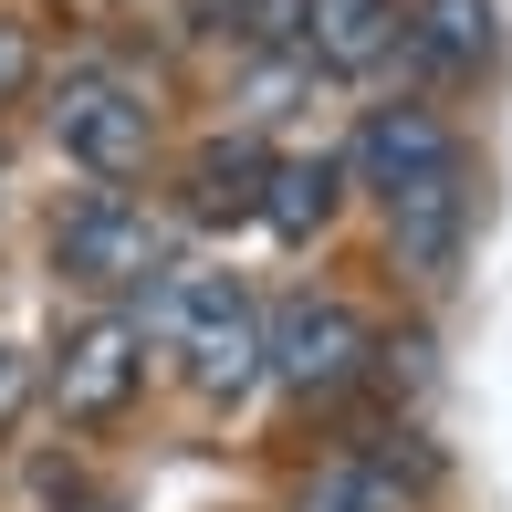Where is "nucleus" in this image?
Listing matches in <instances>:
<instances>
[{"instance_id":"9b49d317","label":"nucleus","mask_w":512,"mask_h":512,"mask_svg":"<svg viewBox=\"0 0 512 512\" xmlns=\"http://www.w3.org/2000/svg\"><path fill=\"white\" fill-rule=\"evenodd\" d=\"M293 512H418V492L398 481V460L345 450V460H324L304 492H293Z\"/></svg>"},{"instance_id":"423d86ee","label":"nucleus","mask_w":512,"mask_h":512,"mask_svg":"<svg viewBox=\"0 0 512 512\" xmlns=\"http://www.w3.org/2000/svg\"><path fill=\"white\" fill-rule=\"evenodd\" d=\"M439 168H460L450 115H429V105H366L356 147H345V178H356V189L398 199V189H418V178H439Z\"/></svg>"},{"instance_id":"f03ea898","label":"nucleus","mask_w":512,"mask_h":512,"mask_svg":"<svg viewBox=\"0 0 512 512\" xmlns=\"http://www.w3.org/2000/svg\"><path fill=\"white\" fill-rule=\"evenodd\" d=\"M366 366H377V335L345 293H293L262 314V377H283L293 398H345Z\"/></svg>"},{"instance_id":"0eeeda50","label":"nucleus","mask_w":512,"mask_h":512,"mask_svg":"<svg viewBox=\"0 0 512 512\" xmlns=\"http://www.w3.org/2000/svg\"><path fill=\"white\" fill-rule=\"evenodd\" d=\"M460 230H471V168H439V178H418V189L387 199V241H398V262L418 283H439V272L460 262Z\"/></svg>"},{"instance_id":"f8f14e48","label":"nucleus","mask_w":512,"mask_h":512,"mask_svg":"<svg viewBox=\"0 0 512 512\" xmlns=\"http://www.w3.org/2000/svg\"><path fill=\"white\" fill-rule=\"evenodd\" d=\"M262 199V147L251 136H209L189 157V220H251Z\"/></svg>"},{"instance_id":"4468645a","label":"nucleus","mask_w":512,"mask_h":512,"mask_svg":"<svg viewBox=\"0 0 512 512\" xmlns=\"http://www.w3.org/2000/svg\"><path fill=\"white\" fill-rule=\"evenodd\" d=\"M32 398H42V366L21 356V345H0V439L21 429V408H32Z\"/></svg>"},{"instance_id":"7ed1b4c3","label":"nucleus","mask_w":512,"mask_h":512,"mask_svg":"<svg viewBox=\"0 0 512 512\" xmlns=\"http://www.w3.org/2000/svg\"><path fill=\"white\" fill-rule=\"evenodd\" d=\"M53 272H63V283H84V293H136V283H157V272H168V220H157L147 199L95 189V199L63 209Z\"/></svg>"},{"instance_id":"6e6552de","label":"nucleus","mask_w":512,"mask_h":512,"mask_svg":"<svg viewBox=\"0 0 512 512\" xmlns=\"http://www.w3.org/2000/svg\"><path fill=\"white\" fill-rule=\"evenodd\" d=\"M345 199V157L314 147V157H262V199H251V220L272 230V241H314L324 220H335Z\"/></svg>"},{"instance_id":"39448f33","label":"nucleus","mask_w":512,"mask_h":512,"mask_svg":"<svg viewBox=\"0 0 512 512\" xmlns=\"http://www.w3.org/2000/svg\"><path fill=\"white\" fill-rule=\"evenodd\" d=\"M136 377H147V335H136L126 314H84L74 335L53 345V408L74 418V429H105V418H126Z\"/></svg>"},{"instance_id":"9d476101","label":"nucleus","mask_w":512,"mask_h":512,"mask_svg":"<svg viewBox=\"0 0 512 512\" xmlns=\"http://www.w3.org/2000/svg\"><path fill=\"white\" fill-rule=\"evenodd\" d=\"M398 42V0H304V53L324 74H366Z\"/></svg>"},{"instance_id":"f257e3e1","label":"nucleus","mask_w":512,"mask_h":512,"mask_svg":"<svg viewBox=\"0 0 512 512\" xmlns=\"http://www.w3.org/2000/svg\"><path fill=\"white\" fill-rule=\"evenodd\" d=\"M168 345H178V377L199 398H251L262 387V304H251L230 272H199V283H168Z\"/></svg>"},{"instance_id":"20e7f679","label":"nucleus","mask_w":512,"mask_h":512,"mask_svg":"<svg viewBox=\"0 0 512 512\" xmlns=\"http://www.w3.org/2000/svg\"><path fill=\"white\" fill-rule=\"evenodd\" d=\"M53 147L74 157V168H95V178H136L147 147H157V105L136 95L126 74L84 63V74H63V95H53Z\"/></svg>"},{"instance_id":"ddd939ff","label":"nucleus","mask_w":512,"mask_h":512,"mask_svg":"<svg viewBox=\"0 0 512 512\" xmlns=\"http://www.w3.org/2000/svg\"><path fill=\"white\" fill-rule=\"evenodd\" d=\"M32 84H42V42H32V21L0 11V105H21Z\"/></svg>"},{"instance_id":"1a4fd4ad","label":"nucleus","mask_w":512,"mask_h":512,"mask_svg":"<svg viewBox=\"0 0 512 512\" xmlns=\"http://www.w3.org/2000/svg\"><path fill=\"white\" fill-rule=\"evenodd\" d=\"M398 32H408V53L429 63L439 84L481 74V63L502 53V11H492V0H418V11L398 21Z\"/></svg>"}]
</instances>
